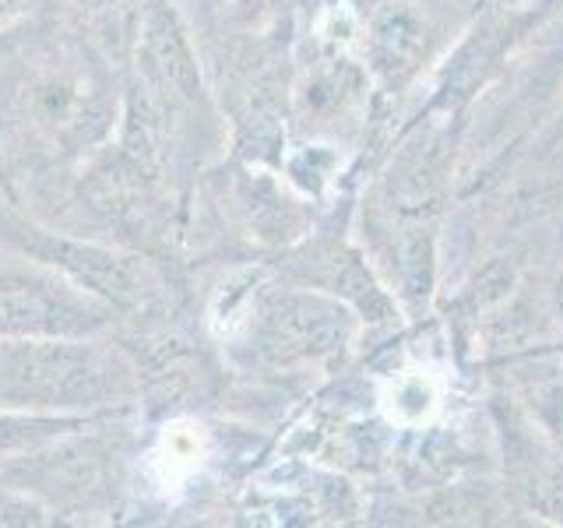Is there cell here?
<instances>
[{"instance_id": "4", "label": "cell", "mask_w": 563, "mask_h": 528, "mask_svg": "<svg viewBox=\"0 0 563 528\" xmlns=\"http://www.w3.org/2000/svg\"><path fill=\"white\" fill-rule=\"evenodd\" d=\"M444 392L448 384L437 370H401L391 381L380 387V409L384 416L401 430H419L430 427V422L444 409Z\"/></svg>"}, {"instance_id": "6", "label": "cell", "mask_w": 563, "mask_h": 528, "mask_svg": "<svg viewBox=\"0 0 563 528\" xmlns=\"http://www.w3.org/2000/svg\"><path fill=\"white\" fill-rule=\"evenodd\" d=\"M14 4H18V0H0V18H4Z\"/></svg>"}, {"instance_id": "2", "label": "cell", "mask_w": 563, "mask_h": 528, "mask_svg": "<svg viewBox=\"0 0 563 528\" xmlns=\"http://www.w3.org/2000/svg\"><path fill=\"white\" fill-rule=\"evenodd\" d=\"M106 310L99 296L85 293L78 282L57 268L49 272L29 261H0V334L25 339H88L106 328Z\"/></svg>"}, {"instance_id": "5", "label": "cell", "mask_w": 563, "mask_h": 528, "mask_svg": "<svg viewBox=\"0 0 563 528\" xmlns=\"http://www.w3.org/2000/svg\"><path fill=\"white\" fill-rule=\"evenodd\" d=\"M75 427H81V419L75 416H35V413L0 409V454L43 444V440L60 437L64 430H75Z\"/></svg>"}, {"instance_id": "1", "label": "cell", "mask_w": 563, "mask_h": 528, "mask_svg": "<svg viewBox=\"0 0 563 528\" xmlns=\"http://www.w3.org/2000/svg\"><path fill=\"white\" fill-rule=\"evenodd\" d=\"M131 392V370L88 339L0 334V409L67 416L113 405Z\"/></svg>"}, {"instance_id": "3", "label": "cell", "mask_w": 563, "mask_h": 528, "mask_svg": "<svg viewBox=\"0 0 563 528\" xmlns=\"http://www.w3.org/2000/svg\"><path fill=\"white\" fill-rule=\"evenodd\" d=\"M18 240L40 264L64 272L70 282H78L81 289L106 299V304L128 307L141 293L131 264L123 257H113L110 251H99L92 243H75L53 233H40V229H25Z\"/></svg>"}]
</instances>
